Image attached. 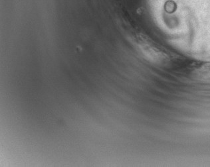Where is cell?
Wrapping results in <instances>:
<instances>
[{
  "label": "cell",
  "mask_w": 210,
  "mask_h": 167,
  "mask_svg": "<svg viewBox=\"0 0 210 167\" xmlns=\"http://www.w3.org/2000/svg\"><path fill=\"white\" fill-rule=\"evenodd\" d=\"M177 8V3L174 0H167L165 2L164 6V9L166 13H173L176 11Z\"/></svg>",
  "instance_id": "6da1fadb"
}]
</instances>
